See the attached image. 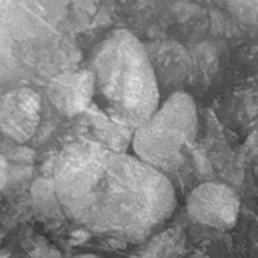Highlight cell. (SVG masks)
<instances>
[{
	"mask_svg": "<svg viewBox=\"0 0 258 258\" xmlns=\"http://www.w3.org/2000/svg\"><path fill=\"white\" fill-rule=\"evenodd\" d=\"M257 176H258V163H257Z\"/></svg>",
	"mask_w": 258,
	"mask_h": 258,
	"instance_id": "9",
	"label": "cell"
},
{
	"mask_svg": "<svg viewBox=\"0 0 258 258\" xmlns=\"http://www.w3.org/2000/svg\"><path fill=\"white\" fill-rule=\"evenodd\" d=\"M0 164H2V169H0V174H2V188L4 189L5 184L8 181V165H7V160H5L4 156H2L0 159Z\"/></svg>",
	"mask_w": 258,
	"mask_h": 258,
	"instance_id": "8",
	"label": "cell"
},
{
	"mask_svg": "<svg viewBox=\"0 0 258 258\" xmlns=\"http://www.w3.org/2000/svg\"><path fill=\"white\" fill-rule=\"evenodd\" d=\"M40 97L30 88H14L0 100V126L4 135L15 143L33 138L40 121Z\"/></svg>",
	"mask_w": 258,
	"mask_h": 258,
	"instance_id": "5",
	"label": "cell"
},
{
	"mask_svg": "<svg viewBox=\"0 0 258 258\" xmlns=\"http://www.w3.org/2000/svg\"><path fill=\"white\" fill-rule=\"evenodd\" d=\"M52 179L67 218L117 241H148L161 232L176 207L168 175L138 156L87 139L60 151Z\"/></svg>",
	"mask_w": 258,
	"mask_h": 258,
	"instance_id": "1",
	"label": "cell"
},
{
	"mask_svg": "<svg viewBox=\"0 0 258 258\" xmlns=\"http://www.w3.org/2000/svg\"><path fill=\"white\" fill-rule=\"evenodd\" d=\"M248 9L243 7L241 3H232L231 7L234 8V12L242 18L246 19V22H258V3L257 2H248L246 3Z\"/></svg>",
	"mask_w": 258,
	"mask_h": 258,
	"instance_id": "7",
	"label": "cell"
},
{
	"mask_svg": "<svg viewBox=\"0 0 258 258\" xmlns=\"http://www.w3.org/2000/svg\"><path fill=\"white\" fill-rule=\"evenodd\" d=\"M47 95L62 115H82L95 100V73L92 70L60 73L50 80Z\"/></svg>",
	"mask_w": 258,
	"mask_h": 258,
	"instance_id": "6",
	"label": "cell"
},
{
	"mask_svg": "<svg viewBox=\"0 0 258 258\" xmlns=\"http://www.w3.org/2000/svg\"><path fill=\"white\" fill-rule=\"evenodd\" d=\"M198 134V110L183 91L169 96L146 122L134 131V155L166 175L179 168L184 148Z\"/></svg>",
	"mask_w": 258,
	"mask_h": 258,
	"instance_id": "3",
	"label": "cell"
},
{
	"mask_svg": "<svg viewBox=\"0 0 258 258\" xmlns=\"http://www.w3.org/2000/svg\"><path fill=\"white\" fill-rule=\"evenodd\" d=\"M95 100L101 113L135 131L160 106V88L145 45L127 29H115L93 53Z\"/></svg>",
	"mask_w": 258,
	"mask_h": 258,
	"instance_id": "2",
	"label": "cell"
},
{
	"mask_svg": "<svg viewBox=\"0 0 258 258\" xmlns=\"http://www.w3.org/2000/svg\"><path fill=\"white\" fill-rule=\"evenodd\" d=\"M185 206L193 221L218 231L234 228L241 211V201L234 189L216 181L196 186L186 197Z\"/></svg>",
	"mask_w": 258,
	"mask_h": 258,
	"instance_id": "4",
	"label": "cell"
}]
</instances>
